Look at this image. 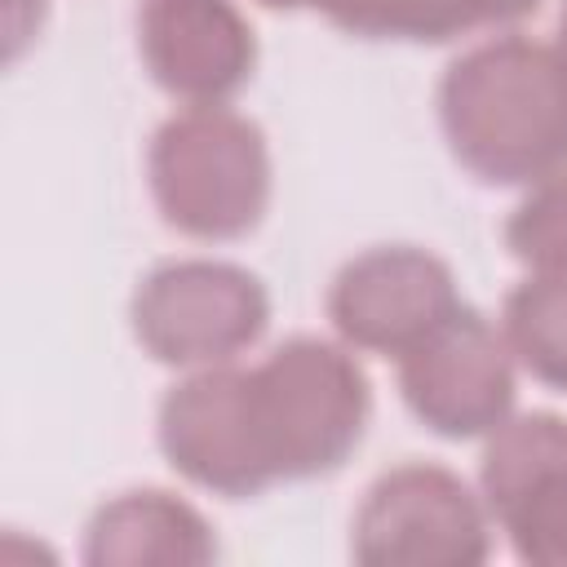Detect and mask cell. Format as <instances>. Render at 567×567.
I'll use <instances>...</instances> for the list:
<instances>
[{
  "instance_id": "cell-2",
  "label": "cell",
  "mask_w": 567,
  "mask_h": 567,
  "mask_svg": "<svg viewBox=\"0 0 567 567\" xmlns=\"http://www.w3.org/2000/svg\"><path fill=\"white\" fill-rule=\"evenodd\" d=\"M244 412L266 487L341 470L372 421V381L346 341L297 332L244 368Z\"/></svg>"
},
{
  "instance_id": "cell-5",
  "label": "cell",
  "mask_w": 567,
  "mask_h": 567,
  "mask_svg": "<svg viewBox=\"0 0 567 567\" xmlns=\"http://www.w3.org/2000/svg\"><path fill=\"white\" fill-rule=\"evenodd\" d=\"M350 554L368 567H474L492 558V514L456 470L403 461L363 492Z\"/></svg>"
},
{
  "instance_id": "cell-9",
  "label": "cell",
  "mask_w": 567,
  "mask_h": 567,
  "mask_svg": "<svg viewBox=\"0 0 567 567\" xmlns=\"http://www.w3.org/2000/svg\"><path fill=\"white\" fill-rule=\"evenodd\" d=\"M137 53L168 97L221 106L257 71V31L235 0H137Z\"/></svg>"
},
{
  "instance_id": "cell-14",
  "label": "cell",
  "mask_w": 567,
  "mask_h": 567,
  "mask_svg": "<svg viewBox=\"0 0 567 567\" xmlns=\"http://www.w3.org/2000/svg\"><path fill=\"white\" fill-rule=\"evenodd\" d=\"M257 4H266V9H319V13H328L332 0H257Z\"/></svg>"
},
{
  "instance_id": "cell-3",
  "label": "cell",
  "mask_w": 567,
  "mask_h": 567,
  "mask_svg": "<svg viewBox=\"0 0 567 567\" xmlns=\"http://www.w3.org/2000/svg\"><path fill=\"white\" fill-rule=\"evenodd\" d=\"M146 186L186 239L226 244L261 226L270 208V146L257 120L221 106L173 111L146 146Z\"/></svg>"
},
{
  "instance_id": "cell-12",
  "label": "cell",
  "mask_w": 567,
  "mask_h": 567,
  "mask_svg": "<svg viewBox=\"0 0 567 567\" xmlns=\"http://www.w3.org/2000/svg\"><path fill=\"white\" fill-rule=\"evenodd\" d=\"M540 0H332L328 22L359 40L447 44L474 31L514 27L536 13Z\"/></svg>"
},
{
  "instance_id": "cell-10",
  "label": "cell",
  "mask_w": 567,
  "mask_h": 567,
  "mask_svg": "<svg viewBox=\"0 0 567 567\" xmlns=\"http://www.w3.org/2000/svg\"><path fill=\"white\" fill-rule=\"evenodd\" d=\"M155 439L164 461L186 483L213 496L248 501L270 492L252 456L248 412H244V368L235 363L195 368L190 377L168 385L159 399Z\"/></svg>"
},
{
  "instance_id": "cell-6",
  "label": "cell",
  "mask_w": 567,
  "mask_h": 567,
  "mask_svg": "<svg viewBox=\"0 0 567 567\" xmlns=\"http://www.w3.org/2000/svg\"><path fill=\"white\" fill-rule=\"evenodd\" d=\"M399 394L408 412L439 439H487L514 416L518 359L505 328L461 301L399 359Z\"/></svg>"
},
{
  "instance_id": "cell-8",
  "label": "cell",
  "mask_w": 567,
  "mask_h": 567,
  "mask_svg": "<svg viewBox=\"0 0 567 567\" xmlns=\"http://www.w3.org/2000/svg\"><path fill=\"white\" fill-rule=\"evenodd\" d=\"M478 492L509 549L536 567H567V416L518 412L487 434Z\"/></svg>"
},
{
  "instance_id": "cell-4",
  "label": "cell",
  "mask_w": 567,
  "mask_h": 567,
  "mask_svg": "<svg viewBox=\"0 0 567 567\" xmlns=\"http://www.w3.org/2000/svg\"><path fill=\"white\" fill-rule=\"evenodd\" d=\"M137 346L164 368H217L252 350L270 328L266 284L226 257H173L151 266L128 301Z\"/></svg>"
},
{
  "instance_id": "cell-7",
  "label": "cell",
  "mask_w": 567,
  "mask_h": 567,
  "mask_svg": "<svg viewBox=\"0 0 567 567\" xmlns=\"http://www.w3.org/2000/svg\"><path fill=\"white\" fill-rule=\"evenodd\" d=\"M452 266L421 244L354 252L328 284V319L350 350L399 359L461 306Z\"/></svg>"
},
{
  "instance_id": "cell-1",
  "label": "cell",
  "mask_w": 567,
  "mask_h": 567,
  "mask_svg": "<svg viewBox=\"0 0 567 567\" xmlns=\"http://www.w3.org/2000/svg\"><path fill=\"white\" fill-rule=\"evenodd\" d=\"M439 128L483 186H536L567 168V58L532 35H492L447 62Z\"/></svg>"
},
{
  "instance_id": "cell-16",
  "label": "cell",
  "mask_w": 567,
  "mask_h": 567,
  "mask_svg": "<svg viewBox=\"0 0 567 567\" xmlns=\"http://www.w3.org/2000/svg\"><path fill=\"white\" fill-rule=\"evenodd\" d=\"M558 49H563V58H567V0L558 4V40H554Z\"/></svg>"
},
{
  "instance_id": "cell-15",
  "label": "cell",
  "mask_w": 567,
  "mask_h": 567,
  "mask_svg": "<svg viewBox=\"0 0 567 567\" xmlns=\"http://www.w3.org/2000/svg\"><path fill=\"white\" fill-rule=\"evenodd\" d=\"M27 4H35V9H44V0H9V44H13V35H18V27H22V9Z\"/></svg>"
},
{
  "instance_id": "cell-13",
  "label": "cell",
  "mask_w": 567,
  "mask_h": 567,
  "mask_svg": "<svg viewBox=\"0 0 567 567\" xmlns=\"http://www.w3.org/2000/svg\"><path fill=\"white\" fill-rule=\"evenodd\" d=\"M501 328L518 368L567 394V275L527 270L501 301Z\"/></svg>"
},
{
  "instance_id": "cell-17",
  "label": "cell",
  "mask_w": 567,
  "mask_h": 567,
  "mask_svg": "<svg viewBox=\"0 0 567 567\" xmlns=\"http://www.w3.org/2000/svg\"><path fill=\"white\" fill-rule=\"evenodd\" d=\"M563 275H567V270H563Z\"/></svg>"
},
{
  "instance_id": "cell-11",
  "label": "cell",
  "mask_w": 567,
  "mask_h": 567,
  "mask_svg": "<svg viewBox=\"0 0 567 567\" xmlns=\"http://www.w3.org/2000/svg\"><path fill=\"white\" fill-rule=\"evenodd\" d=\"M213 558V523L164 487H128L102 501L84 527V563L93 567H204Z\"/></svg>"
}]
</instances>
